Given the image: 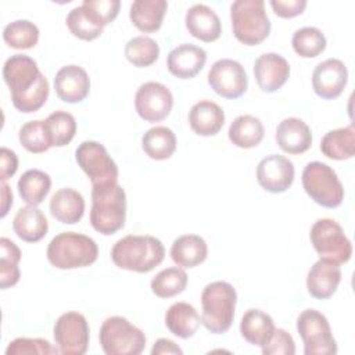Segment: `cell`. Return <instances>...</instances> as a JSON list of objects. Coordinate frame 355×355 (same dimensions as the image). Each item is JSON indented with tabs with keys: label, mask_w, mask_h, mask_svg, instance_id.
Returning <instances> with one entry per match:
<instances>
[{
	"label": "cell",
	"mask_w": 355,
	"mask_h": 355,
	"mask_svg": "<svg viewBox=\"0 0 355 355\" xmlns=\"http://www.w3.org/2000/svg\"><path fill=\"white\" fill-rule=\"evenodd\" d=\"M236 288L223 280L208 283L201 293V324L214 334L226 333L234 319Z\"/></svg>",
	"instance_id": "5b68a950"
},
{
	"label": "cell",
	"mask_w": 355,
	"mask_h": 355,
	"mask_svg": "<svg viewBox=\"0 0 355 355\" xmlns=\"http://www.w3.org/2000/svg\"><path fill=\"white\" fill-rule=\"evenodd\" d=\"M141 148L151 159H168L176 150V136L166 126L150 128L141 137Z\"/></svg>",
	"instance_id": "1f68e13d"
},
{
	"label": "cell",
	"mask_w": 355,
	"mask_h": 355,
	"mask_svg": "<svg viewBox=\"0 0 355 355\" xmlns=\"http://www.w3.org/2000/svg\"><path fill=\"white\" fill-rule=\"evenodd\" d=\"M3 79L10 89L12 105L24 114L40 110L49 97L47 78L37 62L26 54H14L3 65Z\"/></svg>",
	"instance_id": "6da1fadb"
},
{
	"label": "cell",
	"mask_w": 355,
	"mask_h": 355,
	"mask_svg": "<svg viewBox=\"0 0 355 355\" xmlns=\"http://www.w3.org/2000/svg\"><path fill=\"white\" fill-rule=\"evenodd\" d=\"M165 354L182 355L183 349L169 338H158L151 348V355H165Z\"/></svg>",
	"instance_id": "7dc6e473"
},
{
	"label": "cell",
	"mask_w": 355,
	"mask_h": 355,
	"mask_svg": "<svg viewBox=\"0 0 355 355\" xmlns=\"http://www.w3.org/2000/svg\"><path fill=\"white\" fill-rule=\"evenodd\" d=\"M234 37L245 46L262 43L270 33V21L263 0H236L230 6Z\"/></svg>",
	"instance_id": "8992f818"
},
{
	"label": "cell",
	"mask_w": 355,
	"mask_h": 355,
	"mask_svg": "<svg viewBox=\"0 0 355 355\" xmlns=\"http://www.w3.org/2000/svg\"><path fill=\"white\" fill-rule=\"evenodd\" d=\"M301 182L305 193L324 208H337L344 200V187L331 166L320 161L305 165Z\"/></svg>",
	"instance_id": "ba28073f"
},
{
	"label": "cell",
	"mask_w": 355,
	"mask_h": 355,
	"mask_svg": "<svg viewBox=\"0 0 355 355\" xmlns=\"http://www.w3.org/2000/svg\"><path fill=\"white\" fill-rule=\"evenodd\" d=\"M75 159L90 179L92 187L118 183V165L101 143L94 140L82 141L75 150Z\"/></svg>",
	"instance_id": "8fae6325"
},
{
	"label": "cell",
	"mask_w": 355,
	"mask_h": 355,
	"mask_svg": "<svg viewBox=\"0 0 355 355\" xmlns=\"http://www.w3.org/2000/svg\"><path fill=\"white\" fill-rule=\"evenodd\" d=\"M100 345L107 355H139L146 348V334L123 316L104 319L98 333Z\"/></svg>",
	"instance_id": "52a82bcc"
},
{
	"label": "cell",
	"mask_w": 355,
	"mask_h": 355,
	"mask_svg": "<svg viewBox=\"0 0 355 355\" xmlns=\"http://www.w3.org/2000/svg\"><path fill=\"white\" fill-rule=\"evenodd\" d=\"M67 26L69 32L80 40H94L103 33V26L97 25L83 10L82 6L72 8L67 15Z\"/></svg>",
	"instance_id": "60d3db41"
},
{
	"label": "cell",
	"mask_w": 355,
	"mask_h": 355,
	"mask_svg": "<svg viewBox=\"0 0 355 355\" xmlns=\"http://www.w3.org/2000/svg\"><path fill=\"white\" fill-rule=\"evenodd\" d=\"M173 96L171 90L159 82H146L139 86L135 94V108L137 115L147 122L164 121L172 111Z\"/></svg>",
	"instance_id": "5bb4252c"
},
{
	"label": "cell",
	"mask_w": 355,
	"mask_h": 355,
	"mask_svg": "<svg viewBox=\"0 0 355 355\" xmlns=\"http://www.w3.org/2000/svg\"><path fill=\"white\" fill-rule=\"evenodd\" d=\"M53 337L60 354H86L89 348L90 329L85 315L75 311L60 315L53 327Z\"/></svg>",
	"instance_id": "7c38bea8"
},
{
	"label": "cell",
	"mask_w": 355,
	"mask_h": 355,
	"mask_svg": "<svg viewBox=\"0 0 355 355\" xmlns=\"http://www.w3.org/2000/svg\"><path fill=\"white\" fill-rule=\"evenodd\" d=\"M166 10L165 0H135L130 4L129 18L140 32L153 33L161 28Z\"/></svg>",
	"instance_id": "83f0119b"
},
{
	"label": "cell",
	"mask_w": 355,
	"mask_h": 355,
	"mask_svg": "<svg viewBox=\"0 0 355 355\" xmlns=\"http://www.w3.org/2000/svg\"><path fill=\"white\" fill-rule=\"evenodd\" d=\"M54 89L58 98L64 103H80L89 96L90 78L82 67L75 64L65 65L55 73Z\"/></svg>",
	"instance_id": "ac0fdd59"
},
{
	"label": "cell",
	"mask_w": 355,
	"mask_h": 355,
	"mask_svg": "<svg viewBox=\"0 0 355 355\" xmlns=\"http://www.w3.org/2000/svg\"><path fill=\"white\" fill-rule=\"evenodd\" d=\"M184 24L189 33L201 42H215L222 33L218 14L207 4H194L186 11Z\"/></svg>",
	"instance_id": "7402d4cb"
},
{
	"label": "cell",
	"mask_w": 355,
	"mask_h": 355,
	"mask_svg": "<svg viewBox=\"0 0 355 355\" xmlns=\"http://www.w3.org/2000/svg\"><path fill=\"white\" fill-rule=\"evenodd\" d=\"M3 39L11 49L28 50L37 44L39 28L29 19H15L4 26Z\"/></svg>",
	"instance_id": "d590c367"
},
{
	"label": "cell",
	"mask_w": 355,
	"mask_h": 355,
	"mask_svg": "<svg viewBox=\"0 0 355 355\" xmlns=\"http://www.w3.org/2000/svg\"><path fill=\"white\" fill-rule=\"evenodd\" d=\"M207 241L198 234H183L173 240L171 258L180 268H196L207 259Z\"/></svg>",
	"instance_id": "484cf974"
},
{
	"label": "cell",
	"mask_w": 355,
	"mask_h": 355,
	"mask_svg": "<svg viewBox=\"0 0 355 355\" xmlns=\"http://www.w3.org/2000/svg\"><path fill=\"white\" fill-rule=\"evenodd\" d=\"M297 331L304 343L305 355H334L337 343L327 318L316 309H304L297 318Z\"/></svg>",
	"instance_id": "30bf717a"
},
{
	"label": "cell",
	"mask_w": 355,
	"mask_h": 355,
	"mask_svg": "<svg viewBox=\"0 0 355 355\" xmlns=\"http://www.w3.org/2000/svg\"><path fill=\"white\" fill-rule=\"evenodd\" d=\"M51 266L62 270L85 268L97 261L98 247L96 241L82 233L62 232L51 239L46 251Z\"/></svg>",
	"instance_id": "277c9868"
},
{
	"label": "cell",
	"mask_w": 355,
	"mask_h": 355,
	"mask_svg": "<svg viewBox=\"0 0 355 355\" xmlns=\"http://www.w3.org/2000/svg\"><path fill=\"white\" fill-rule=\"evenodd\" d=\"M269 4L280 18H294L302 14L306 7L305 0H270Z\"/></svg>",
	"instance_id": "f6af8a7d"
},
{
	"label": "cell",
	"mask_w": 355,
	"mask_h": 355,
	"mask_svg": "<svg viewBox=\"0 0 355 355\" xmlns=\"http://www.w3.org/2000/svg\"><path fill=\"white\" fill-rule=\"evenodd\" d=\"M86 14L100 26L111 24L119 12V0H83L80 4Z\"/></svg>",
	"instance_id": "7bdbcfd3"
},
{
	"label": "cell",
	"mask_w": 355,
	"mask_h": 355,
	"mask_svg": "<svg viewBox=\"0 0 355 355\" xmlns=\"http://www.w3.org/2000/svg\"><path fill=\"white\" fill-rule=\"evenodd\" d=\"M126 60L137 68L153 65L159 57V46L150 36H135L125 44Z\"/></svg>",
	"instance_id": "8d00e7d4"
},
{
	"label": "cell",
	"mask_w": 355,
	"mask_h": 355,
	"mask_svg": "<svg viewBox=\"0 0 355 355\" xmlns=\"http://www.w3.org/2000/svg\"><path fill=\"white\" fill-rule=\"evenodd\" d=\"M190 129L198 136H215L225 125V112L211 100H200L189 111Z\"/></svg>",
	"instance_id": "603a6c76"
},
{
	"label": "cell",
	"mask_w": 355,
	"mask_h": 355,
	"mask_svg": "<svg viewBox=\"0 0 355 355\" xmlns=\"http://www.w3.org/2000/svg\"><path fill=\"white\" fill-rule=\"evenodd\" d=\"M276 143L287 154H302L312 146V132L309 126L297 116H288L279 122L276 128Z\"/></svg>",
	"instance_id": "44dd1931"
},
{
	"label": "cell",
	"mask_w": 355,
	"mask_h": 355,
	"mask_svg": "<svg viewBox=\"0 0 355 355\" xmlns=\"http://www.w3.org/2000/svg\"><path fill=\"white\" fill-rule=\"evenodd\" d=\"M189 277L183 268L171 266L158 272L150 283L153 294L159 298H172L184 291L187 287Z\"/></svg>",
	"instance_id": "836d02e7"
},
{
	"label": "cell",
	"mask_w": 355,
	"mask_h": 355,
	"mask_svg": "<svg viewBox=\"0 0 355 355\" xmlns=\"http://www.w3.org/2000/svg\"><path fill=\"white\" fill-rule=\"evenodd\" d=\"M211 89L223 98H239L247 92L248 78L244 67L232 58L215 61L208 71Z\"/></svg>",
	"instance_id": "4fadbf2b"
},
{
	"label": "cell",
	"mask_w": 355,
	"mask_h": 355,
	"mask_svg": "<svg viewBox=\"0 0 355 355\" xmlns=\"http://www.w3.org/2000/svg\"><path fill=\"white\" fill-rule=\"evenodd\" d=\"M254 76L262 92L275 93L287 82L290 64L277 53H263L254 62Z\"/></svg>",
	"instance_id": "e0dca14e"
},
{
	"label": "cell",
	"mask_w": 355,
	"mask_h": 355,
	"mask_svg": "<svg viewBox=\"0 0 355 355\" xmlns=\"http://www.w3.org/2000/svg\"><path fill=\"white\" fill-rule=\"evenodd\" d=\"M18 169V157L17 154L7 148H0V180H7L15 175Z\"/></svg>",
	"instance_id": "bcb514c9"
},
{
	"label": "cell",
	"mask_w": 355,
	"mask_h": 355,
	"mask_svg": "<svg viewBox=\"0 0 355 355\" xmlns=\"http://www.w3.org/2000/svg\"><path fill=\"white\" fill-rule=\"evenodd\" d=\"M0 287L6 290L19 282L21 272L18 263L21 261V250L7 237L0 239Z\"/></svg>",
	"instance_id": "e575fe53"
},
{
	"label": "cell",
	"mask_w": 355,
	"mask_h": 355,
	"mask_svg": "<svg viewBox=\"0 0 355 355\" xmlns=\"http://www.w3.org/2000/svg\"><path fill=\"white\" fill-rule=\"evenodd\" d=\"M320 151L330 159L344 161L355 154V128L348 125L344 128L329 130L320 140Z\"/></svg>",
	"instance_id": "f546056e"
},
{
	"label": "cell",
	"mask_w": 355,
	"mask_h": 355,
	"mask_svg": "<svg viewBox=\"0 0 355 355\" xmlns=\"http://www.w3.org/2000/svg\"><path fill=\"white\" fill-rule=\"evenodd\" d=\"M294 164L284 155H266L257 165V180L259 186L273 194L287 191L294 182Z\"/></svg>",
	"instance_id": "9a60e30c"
},
{
	"label": "cell",
	"mask_w": 355,
	"mask_h": 355,
	"mask_svg": "<svg viewBox=\"0 0 355 355\" xmlns=\"http://www.w3.org/2000/svg\"><path fill=\"white\" fill-rule=\"evenodd\" d=\"M18 194L28 205H39L43 202L51 189V178L40 169L25 171L17 183Z\"/></svg>",
	"instance_id": "d6a6232c"
},
{
	"label": "cell",
	"mask_w": 355,
	"mask_h": 355,
	"mask_svg": "<svg viewBox=\"0 0 355 355\" xmlns=\"http://www.w3.org/2000/svg\"><path fill=\"white\" fill-rule=\"evenodd\" d=\"M60 352L44 338L18 337L6 348V355H51Z\"/></svg>",
	"instance_id": "b9f144b4"
},
{
	"label": "cell",
	"mask_w": 355,
	"mask_h": 355,
	"mask_svg": "<svg viewBox=\"0 0 355 355\" xmlns=\"http://www.w3.org/2000/svg\"><path fill=\"white\" fill-rule=\"evenodd\" d=\"M207 62V51L191 43H182L172 49L166 58L168 71L179 79L194 78Z\"/></svg>",
	"instance_id": "ffe728a7"
},
{
	"label": "cell",
	"mask_w": 355,
	"mask_h": 355,
	"mask_svg": "<svg viewBox=\"0 0 355 355\" xmlns=\"http://www.w3.org/2000/svg\"><path fill=\"white\" fill-rule=\"evenodd\" d=\"M53 147H64L72 141L76 133L75 116L67 111L58 110L51 112L46 119Z\"/></svg>",
	"instance_id": "f35d334b"
},
{
	"label": "cell",
	"mask_w": 355,
	"mask_h": 355,
	"mask_svg": "<svg viewBox=\"0 0 355 355\" xmlns=\"http://www.w3.org/2000/svg\"><path fill=\"white\" fill-rule=\"evenodd\" d=\"M340 282H341L340 265L324 258H319L311 266L306 275L308 293L316 300L330 298L337 291Z\"/></svg>",
	"instance_id": "d6986e66"
},
{
	"label": "cell",
	"mask_w": 355,
	"mask_h": 355,
	"mask_svg": "<svg viewBox=\"0 0 355 355\" xmlns=\"http://www.w3.org/2000/svg\"><path fill=\"white\" fill-rule=\"evenodd\" d=\"M18 140L21 146L32 154L46 153L50 147H53L46 122L40 119L24 123L18 130Z\"/></svg>",
	"instance_id": "ab89813d"
},
{
	"label": "cell",
	"mask_w": 355,
	"mask_h": 355,
	"mask_svg": "<svg viewBox=\"0 0 355 355\" xmlns=\"http://www.w3.org/2000/svg\"><path fill=\"white\" fill-rule=\"evenodd\" d=\"M327 40L324 33L315 26H304L297 29L291 37L294 51L302 58H313L322 54Z\"/></svg>",
	"instance_id": "74e56055"
},
{
	"label": "cell",
	"mask_w": 355,
	"mask_h": 355,
	"mask_svg": "<svg viewBox=\"0 0 355 355\" xmlns=\"http://www.w3.org/2000/svg\"><path fill=\"white\" fill-rule=\"evenodd\" d=\"M275 329L272 316L257 308L245 311L240 322L241 337L255 347H263L272 337Z\"/></svg>",
	"instance_id": "f1b7e54d"
},
{
	"label": "cell",
	"mask_w": 355,
	"mask_h": 355,
	"mask_svg": "<svg viewBox=\"0 0 355 355\" xmlns=\"http://www.w3.org/2000/svg\"><path fill=\"white\" fill-rule=\"evenodd\" d=\"M309 240L320 258L338 265L348 262L352 255V243L341 225L334 219H318L311 227Z\"/></svg>",
	"instance_id": "9c48e42d"
},
{
	"label": "cell",
	"mask_w": 355,
	"mask_h": 355,
	"mask_svg": "<svg viewBox=\"0 0 355 355\" xmlns=\"http://www.w3.org/2000/svg\"><path fill=\"white\" fill-rule=\"evenodd\" d=\"M50 214L54 219L65 225L78 223L85 214L83 196L71 187L57 190L50 198Z\"/></svg>",
	"instance_id": "cb8c5ba5"
},
{
	"label": "cell",
	"mask_w": 355,
	"mask_h": 355,
	"mask_svg": "<svg viewBox=\"0 0 355 355\" xmlns=\"http://www.w3.org/2000/svg\"><path fill=\"white\" fill-rule=\"evenodd\" d=\"M201 324V316L197 309L187 302L179 301L172 304L165 313L166 329L179 338L193 337Z\"/></svg>",
	"instance_id": "4316f807"
},
{
	"label": "cell",
	"mask_w": 355,
	"mask_h": 355,
	"mask_svg": "<svg viewBox=\"0 0 355 355\" xmlns=\"http://www.w3.org/2000/svg\"><path fill=\"white\" fill-rule=\"evenodd\" d=\"M265 135L263 123L254 115H239L229 126V140L239 148L257 147Z\"/></svg>",
	"instance_id": "4dcf8cb0"
},
{
	"label": "cell",
	"mask_w": 355,
	"mask_h": 355,
	"mask_svg": "<svg viewBox=\"0 0 355 355\" xmlns=\"http://www.w3.org/2000/svg\"><path fill=\"white\" fill-rule=\"evenodd\" d=\"M12 229L22 241L37 243L47 234L49 222L36 205H26L17 211L12 219Z\"/></svg>",
	"instance_id": "d4e9b609"
},
{
	"label": "cell",
	"mask_w": 355,
	"mask_h": 355,
	"mask_svg": "<svg viewBox=\"0 0 355 355\" xmlns=\"http://www.w3.org/2000/svg\"><path fill=\"white\" fill-rule=\"evenodd\" d=\"M165 257L162 241L150 234H128L111 248V259L119 269L147 273L158 266Z\"/></svg>",
	"instance_id": "7a4b0ae2"
},
{
	"label": "cell",
	"mask_w": 355,
	"mask_h": 355,
	"mask_svg": "<svg viewBox=\"0 0 355 355\" xmlns=\"http://www.w3.org/2000/svg\"><path fill=\"white\" fill-rule=\"evenodd\" d=\"M126 220V193L119 183L92 187V227L110 236L121 230Z\"/></svg>",
	"instance_id": "3957f363"
},
{
	"label": "cell",
	"mask_w": 355,
	"mask_h": 355,
	"mask_svg": "<svg viewBox=\"0 0 355 355\" xmlns=\"http://www.w3.org/2000/svg\"><path fill=\"white\" fill-rule=\"evenodd\" d=\"M348 82V69L338 58H327L319 62L312 72V87L316 96L334 100L344 92Z\"/></svg>",
	"instance_id": "2e32d148"
},
{
	"label": "cell",
	"mask_w": 355,
	"mask_h": 355,
	"mask_svg": "<svg viewBox=\"0 0 355 355\" xmlns=\"http://www.w3.org/2000/svg\"><path fill=\"white\" fill-rule=\"evenodd\" d=\"M263 355H294L295 343L293 336L284 329H275L269 341L261 347Z\"/></svg>",
	"instance_id": "ee69618b"
},
{
	"label": "cell",
	"mask_w": 355,
	"mask_h": 355,
	"mask_svg": "<svg viewBox=\"0 0 355 355\" xmlns=\"http://www.w3.org/2000/svg\"><path fill=\"white\" fill-rule=\"evenodd\" d=\"M0 196H1L0 216L4 218L8 214L11 205H12V191H11L10 186L6 183V180H1V183H0Z\"/></svg>",
	"instance_id": "c3c4849f"
}]
</instances>
